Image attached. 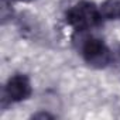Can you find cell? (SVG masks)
Returning <instances> with one entry per match:
<instances>
[{
    "mask_svg": "<svg viewBox=\"0 0 120 120\" xmlns=\"http://www.w3.org/2000/svg\"><path fill=\"white\" fill-rule=\"evenodd\" d=\"M75 44L83 61L93 68H106L112 62V52L103 40L86 34V31H76Z\"/></svg>",
    "mask_w": 120,
    "mask_h": 120,
    "instance_id": "1",
    "label": "cell"
},
{
    "mask_svg": "<svg viewBox=\"0 0 120 120\" xmlns=\"http://www.w3.org/2000/svg\"><path fill=\"white\" fill-rule=\"evenodd\" d=\"M65 20L72 28H75V31H89L100 26L103 17L100 9L95 3L82 0L67 11Z\"/></svg>",
    "mask_w": 120,
    "mask_h": 120,
    "instance_id": "2",
    "label": "cell"
},
{
    "mask_svg": "<svg viewBox=\"0 0 120 120\" xmlns=\"http://www.w3.org/2000/svg\"><path fill=\"white\" fill-rule=\"evenodd\" d=\"M33 89L28 76L23 74H16L9 78L3 90V102L7 103H19L30 98Z\"/></svg>",
    "mask_w": 120,
    "mask_h": 120,
    "instance_id": "3",
    "label": "cell"
},
{
    "mask_svg": "<svg viewBox=\"0 0 120 120\" xmlns=\"http://www.w3.org/2000/svg\"><path fill=\"white\" fill-rule=\"evenodd\" d=\"M99 9L105 20H120V0H105Z\"/></svg>",
    "mask_w": 120,
    "mask_h": 120,
    "instance_id": "4",
    "label": "cell"
},
{
    "mask_svg": "<svg viewBox=\"0 0 120 120\" xmlns=\"http://www.w3.org/2000/svg\"><path fill=\"white\" fill-rule=\"evenodd\" d=\"M54 116L47 113V112H38L35 114H33V119H52Z\"/></svg>",
    "mask_w": 120,
    "mask_h": 120,
    "instance_id": "5",
    "label": "cell"
},
{
    "mask_svg": "<svg viewBox=\"0 0 120 120\" xmlns=\"http://www.w3.org/2000/svg\"><path fill=\"white\" fill-rule=\"evenodd\" d=\"M16 2H31V0H16Z\"/></svg>",
    "mask_w": 120,
    "mask_h": 120,
    "instance_id": "6",
    "label": "cell"
}]
</instances>
